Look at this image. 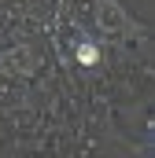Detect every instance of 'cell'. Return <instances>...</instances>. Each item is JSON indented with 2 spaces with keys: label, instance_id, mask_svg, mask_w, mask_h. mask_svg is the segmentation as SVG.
<instances>
[{
  "label": "cell",
  "instance_id": "cell-1",
  "mask_svg": "<svg viewBox=\"0 0 155 158\" xmlns=\"http://www.w3.org/2000/svg\"><path fill=\"white\" fill-rule=\"evenodd\" d=\"M100 22H104V30H111V33L129 30V19L118 11V4H115V0H104V7H100Z\"/></svg>",
  "mask_w": 155,
  "mask_h": 158
},
{
  "label": "cell",
  "instance_id": "cell-2",
  "mask_svg": "<svg viewBox=\"0 0 155 158\" xmlns=\"http://www.w3.org/2000/svg\"><path fill=\"white\" fill-rule=\"evenodd\" d=\"M78 63H81V66H96V63H100V48H96L92 40H81V44H78Z\"/></svg>",
  "mask_w": 155,
  "mask_h": 158
}]
</instances>
